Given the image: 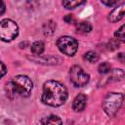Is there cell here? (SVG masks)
<instances>
[{"label": "cell", "mask_w": 125, "mask_h": 125, "mask_svg": "<svg viewBox=\"0 0 125 125\" xmlns=\"http://www.w3.org/2000/svg\"><path fill=\"white\" fill-rule=\"evenodd\" d=\"M32 88V81L25 75H17L6 85L8 95L13 97H28Z\"/></svg>", "instance_id": "7a4b0ae2"}, {"label": "cell", "mask_w": 125, "mask_h": 125, "mask_svg": "<svg viewBox=\"0 0 125 125\" xmlns=\"http://www.w3.org/2000/svg\"><path fill=\"white\" fill-rule=\"evenodd\" d=\"M40 123H42V124H62V121L56 115H50V116L42 119L40 121Z\"/></svg>", "instance_id": "8fae6325"}, {"label": "cell", "mask_w": 125, "mask_h": 125, "mask_svg": "<svg viewBox=\"0 0 125 125\" xmlns=\"http://www.w3.org/2000/svg\"><path fill=\"white\" fill-rule=\"evenodd\" d=\"M64 21H65L66 22L70 23V22H73V21H74V19H73L72 15H67V16L64 18Z\"/></svg>", "instance_id": "d6986e66"}, {"label": "cell", "mask_w": 125, "mask_h": 125, "mask_svg": "<svg viewBox=\"0 0 125 125\" xmlns=\"http://www.w3.org/2000/svg\"><path fill=\"white\" fill-rule=\"evenodd\" d=\"M105 6H108V7H111V6H114L117 4V2L119 0H101Z\"/></svg>", "instance_id": "2e32d148"}, {"label": "cell", "mask_w": 125, "mask_h": 125, "mask_svg": "<svg viewBox=\"0 0 125 125\" xmlns=\"http://www.w3.org/2000/svg\"><path fill=\"white\" fill-rule=\"evenodd\" d=\"M69 77L71 83L75 87H83L89 82V74L79 65H73L69 69Z\"/></svg>", "instance_id": "8992f818"}, {"label": "cell", "mask_w": 125, "mask_h": 125, "mask_svg": "<svg viewBox=\"0 0 125 125\" xmlns=\"http://www.w3.org/2000/svg\"><path fill=\"white\" fill-rule=\"evenodd\" d=\"M87 104V97L83 94H79L75 97V99L72 102V108L76 112H80L84 110Z\"/></svg>", "instance_id": "52a82bcc"}, {"label": "cell", "mask_w": 125, "mask_h": 125, "mask_svg": "<svg viewBox=\"0 0 125 125\" xmlns=\"http://www.w3.org/2000/svg\"><path fill=\"white\" fill-rule=\"evenodd\" d=\"M57 46L62 54L69 57L74 56L78 50V42L70 36L60 37L57 41Z\"/></svg>", "instance_id": "5b68a950"}, {"label": "cell", "mask_w": 125, "mask_h": 125, "mask_svg": "<svg viewBox=\"0 0 125 125\" xmlns=\"http://www.w3.org/2000/svg\"><path fill=\"white\" fill-rule=\"evenodd\" d=\"M67 99L66 88L59 81L49 80L44 83L41 100L44 104L51 106H60Z\"/></svg>", "instance_id": "6da1fadb"}, {"label": "cell", "mask_w": 125, "mask_h": 125, "mask_svg": "<svg viewBox=\"0 0 125 125\" xmlns=\"http://www.w3.org/2000/svg\"><path fill=\"white\" fill-rule=\"evenodd\" d=\"M44 47H45V45L42 41H36L31 45L30 50H31L32 54H34L35 56H39L44 52Z\"/></svg>", "instance_id": "30bf717a"}, {"label": "cell", "mask_w": 125, "mask_h": 125, "mask_svg": "<svg viewBox=\"0 0 125 125\" xmlns=\"http://www.w3.org/2000/svg\"><path fill=\"white\" fill-rule=\"evenodd\" d=\"M124 16V5H121L111 11V13L108 15V20L111 22L119 21Z\"/></svg>", "instance_id": "ba28073f"}, {"label": "cell", "mask_w": 125, "mask_h": 125, "mask_svg": "<svg viewBox=\"0 0 125 125\" xmlns=\"http://www.w3.org/2000/svg\"><path fill=\"white\" fill-rule=\"evenodd\" d=\"M91 29H92V26L89 22L83 21V22H80L77 25V30L79 32H82V33H88V32L91 31Z\"/></svg>", "instance_id": "7c38bea8"}, {"label": "cell", "mask_w": 125, "mask_h": 125, "mask_svg": "<svg viewBox=\"0 0 125 125\" xmlns=\"http://www.w3.org/2000/svg\"><path fill=\"white\" fill-rule=\"evenodd\" d=\"M19 34L18 24L10 20L5 19L0 21V39L5 42H10L14 40Z\"/></svg>", "instance_id": "277c9868"}, {"label": "cell", "mask_w": 125, "mask_h": 125, "mask_svg": "<svg viewBox=\"0 0 125 125\" xmlns=\"http://www.w3.org/2000/svg\"><path fill=\"white\" fill-rule=\"evenodd\" d=\"M5 12V3L3 0H0V16L3 15Z\"/></svg>", "instance_id": "ac0fdd59"}, {"label": "cell", "mask_w": 125, "mask_h": 125, "mask_svg": "<svg viewBox=\"0 0 125 125\" xmlns=\"http://www.w3.org/2000/svg\"><path fill=\"white\" fill-rule=\"evenodd\" d=\"M115 37L121 41H124L125 38V31H124V25H121L120 28L118 30H116L115 32Z\"/></svg>", "instance_id": "9a60e30c"}, {"label": "cell", "mask_w": 125, "mask_h": 125, "mask_svg": "<svg viewBox=\"0 0 125 125\" xmlns=\"http://www.w3.org/2000/svg\"><path fill=\"white\" fill-rule=\"evenodd\" d=\"M86 0H62V6L67 10H72L84 4Z\"/></svg>", "instance_id": "9c48e42d"}, {"label": "cell", "mask_w": 125, "mask_h": 125, "mask_svg": "<svg viewBox=\"0 0 125 125\" xmlns=\"http://www.w3.org/2000/svg\"><path fill=\"white\" fill-rule=\"evenodd\" d=\"M6 72H7V69H6L5 64L2 62H0V78L3 77L6 74Z\"/></svg>", "instance_id": "e0dca14e"}, {"label": "cell", "mask_w": 125, "mask_h": 125, "mask_svg": "<svg viewBox=\"0 0 125 125\" xmlns=\"http://www.w3.org/2000/svg\"><path fill=\"white\" fill-rule=\"evenodd\" d=\"M98 70H99V72L102 73V74H106V73H108V72L110 71V65H109V63L106 62H102V63L99 65Z\"/></svg>", "instance_id": "5bb4252c"}, {"label": "cell", "mask_w": 125, "mask_h": 125, "mask_svg": "<svg viewBox=\"0 0 125 125\" xmlns=\"http://www.w3.org/2000/svg\"><path fill=\"white\" fill-rule=\"evenodd\" d=\"M123 103V95L120 93H108L103 101V108L109 116H114Z\"/></svg>", "instance_id": "3957f363"}, {"label": "cell", "mask_w": 125, "mask_h": 125, "mask_svg": "<svg viewBox=\"0 0 125 125\" xmlns=\"http://www.w3.org/2000/svg\"><path fill=\"white\" fill-rule=\"evenodd\" d=\"M85 60L88 61L89 62H96L98 60H99V55L96 53V52H93V51H89L85 54L84 56Z\"/></svg>", "instance_id": "4fadbf2b"}]
</instances>
